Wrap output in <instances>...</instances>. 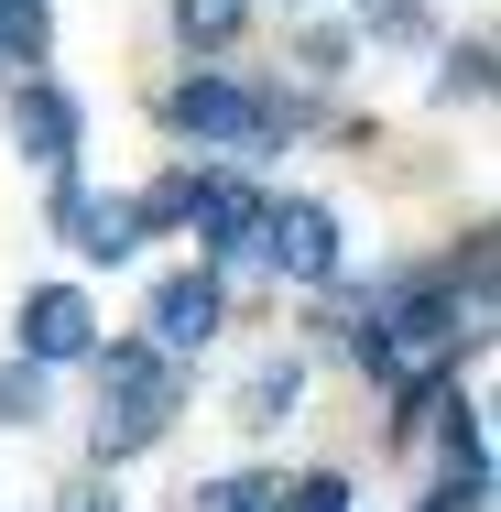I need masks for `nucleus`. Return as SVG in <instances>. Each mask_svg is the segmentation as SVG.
<instances>
[{"label":"nucleus","mask_w":501,"mask_h":512,"mask_svg":"<svg viewBox=\"0 0 501 512\" xmlns=\"http://www.w3.org/2000/svg\"><path fill=\"white\" fill-rule=\"evenodd\" d=\"M175 414H186V382H175V360H164V349H142V338L99 349V425H88L99 469L142 458V447H164V425H175Z\"/></svg>","instance_id":"1"},{"label":"nucleus","mask_w":501,"mask_h":512,"mask_svg":"<svg viewBox=\"0 0 501 512\" xmlns=\"http://www.w3.org/2000/svg\"><path fill=\"white\" fill-rule=\"evenodd\" d=\"M186 512H273V480H197Z\"/></svg>","instance_id":"12"},{"label":"nucleus","mask_w":501,"mask_h":512,"mask_svg":"<svg viewBox=\"0 0 501 512\" xmlns=\"http://www.w3.org/2000/svg\"><path fill=\"white\" fill-rule=\"evenodd\" d=\"M164 120H175V142H197V153H251V142L284 120V99H262V88H240V77L197 66V77L164 99Z\"/></svg>","instance_id":"2"},{"label":"nucleus","mask_w":501,"mask_h":512,"mask_svg":"<svg viewBox=\"0 0 501 512\" xmlns=\"http://www.w3.org/2000/svg\"><path fill=\"white\" fill-rule=\"evenodd\" d=\"M55 55V11L44 0H0V66H44Z\"/></svg>","instance_id":"10"},{"label":"nucleus","mask_w":501,"mask_h":512,"mask_svg":"<svg viewBox=\"0 0 501 512\" xmlns=\"http://www.w3.org/2000/svg\"><path fill=\"white\" fill-rule=\"evenodd\" d=\"M284 284H338V207L316 197H262V240H251Z\"/></svg>","instance_id":"3"},{"label":"nucleus","mask_w":501,"mask_h":512,"mask_svg":"<svg viewBox=\"0 0 501 512\" xmlns=\"http://www.w3.org/2000/svg\"><path fill=\"white\" fill-rule=\"evenodd\" d=\"M77 142H88L77 88H55V77H22V88H11V153H22V164L66 175V164H77Z\"/></svg>","instance_id":"4"},{"label":"nucleus","mask_w":501,"mask_h":512,"mask_svg":"<svg viewBox=\"0 0 501 512\" xmlns=\"http://www.w3.org/2000/svg\"><path fill=\"white\" fill-rule=\"evenodd\" d=\"M11 327H22V360H33V371H55V360H99V306H88L77 284H33Z\"/></svg>","instance_id":"5"},{"label":"nucleus","mask_w":501,"mask_h":512,"mask_svg":"<svg viewBox=\"0 0 501 512\" xmlns=\"http://www.w3.org/2000/svg\"><path fill=\"white\" fill-rule=\"evenodd\" d=\"M284 512H349V480L338 469H316V480H295V491H273Z\"/></svg>","instance_id":"13"},{"label":"nucleus","mask_w":501,"mask_h":512,"mask_svg":"<svg viewBox=\"0 0 501 512\" xmlns=\"http://www.w3.org/2000/svg\"><path fill=\"white\" fill-rule=\"evenodd\" d=\"M33 425H44V371L0 360V436H33Z\"/></svg>","instance_id":"11"},{"label":"nucleus","mask_w":501,"mask_h":512,"mask_svg":"<svg viewBox=\"0 0 501 512\" xmlns=\"http://www.w3.org/2000/svg\"><path fill=\"white\" fill-rule=\"evenodd\" d=\"M77 512H120V502H99V491H88V502H77Z\"/></svg>","instance_id":"14"},{"label":"nucleus","mask_w":501,"mask_h":512,"mask_svg":"<svg viewBox=\"0 0 501 512\" xmlns=\"http://www.w3.org/2000/svg\"><path fill=\"white\" fill-rule=\"evenodd\" d=\"M55 229H66L88 262H131L153 218H142V197H88V186H55Z\"/></svg>","instance_id":"7"},{"label":"nucleus","mask_w":501,"mask_h":512,"mask_svg":"<svg viewBox=\"0 0 501 512\" xmlns=\"http://www.w3.org/2000/svg\"><path fill=\"white\" fill-rule=\"evenodd\" d=\"M295 404H305V360H295V349H262V360L240 371V393H229V425L273 436V425H284Z\"/></svg>","instance_id":"8"},{"label":"nucleus","mask_w":501,"mask_h":512,"mask_svg":"<svg viewBox=\"0 0 501 512\" xmlns=\"http://www.w3.org/2000/svg\"><path fill=\"white\" fill-rule=\"evenodd\" d=\"M218 327H229V295H218V273H164V284H153V338H142V349L186 360V349H207Z\"/></svg>","instance_id":"6"},{"label":"nucleus","mask_w":501,"mask_h":512,"mask_svg":"<svg viewBox=\"0 0 501 512\" xmlns=\"http://www.w3.org/2000/svg\"><path fill=\"white\" fill-rule=\"evenodd\" d=\"M240 22H251V0H175V44L186 55H229Z\"/></svg>","instance_id":"9"}]
</instances>
